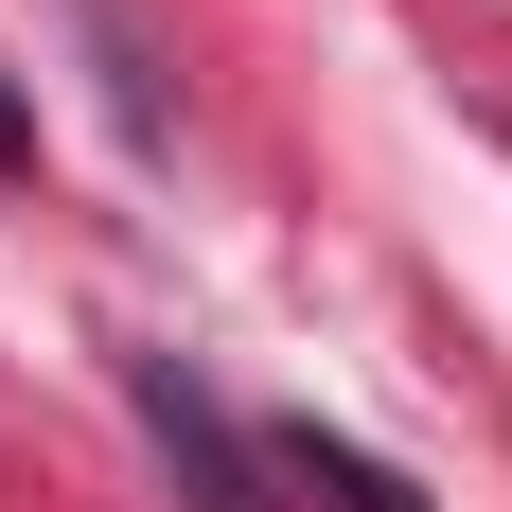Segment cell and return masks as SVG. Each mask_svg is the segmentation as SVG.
<instances>
[{
	"label": "cell",
	"mask_w": 512,
	"mask_h": 512,
	"mask_svg": "<svg viewBox=\"0 0 512 512\" xmlns=\"http://www.w3.org/2000/svg\"><path fill=\"white\" fill-rule=\"evenodd\" d=\"M0 159H18V89H0Z\"/></svg>",
	"instance_id": "3"
},
{
	"label": "cell",
	"mask_w": 512,
	"mask_h": 512,
	"mask_svg": "<svg viewBox=\"0 0 512 512\" xmlns=\"http://www.w3.org/2000/svg\"><path fill=\"white\" fill-rule=\"evenodd\" d=\"M142 407H159V442L195 460V495H212V512H265V495H248V460H230V424H212L195 389H177V371H142Z\"/></svg>",
	"instance_id": "1"
},
{
	"label": "cell",
	"mask_w": 512,
	"mask_h": 512,
	"mask_svg": "<svg viewBox=\"0 0 512 512\" xmlns=\"http://www.w3.org/2000/svg\"><path fill=\"white\" fill-rule=\"evenodd\" d=\"M301 477H318V495H336V512H424L407 477H389V460H354V442H301Z\"/></svg>",
	"instance_id": "2"
}]
</instances>
